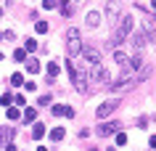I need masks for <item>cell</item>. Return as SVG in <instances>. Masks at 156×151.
I'll use <instances>...</instances> for the list:
<instances>
[{"mask_svg": "<svg viewBox=\"0 0 156 151\" xmlns=\"http://www.w3.org/2000/svg\"><path fill=\"white\" fill-rule=\"evenodd\" d=\"M135 85H138V77H135V72H122V74L116 77V80L108 85V88H111L114 93H127V90H132Z\"/></svg>", "mask_w": 156, "mask_h": 151, "instance_id": "cell-1", "label": "cell"}, {"mask_svg": "<svg viewBox=\"0 0 156 151\" xmlns=\"http://www.w3.org/2000/svg\"><path fill=\"white\" fill-rule=\"evenodd\" d=\"M66 50H69V56H80V50H82V40H80V32L77 29H69L66 32Z\"/></svg>", "mask_w": 156, "mask_h": 151, "instance_id": "cell-2", "label": "cell"}, {"mask_svg": "<svg viewBox=\"0 0 156 151\" xmlns=\"http://www.w3.org/2000/svg\"><path fill=\"white\" fill-rule=\"evenodd\" d=\"M130 29H132V16L124 13V16L119 19V24H116V32H114L116 42H124V40H127V37H130Z\"/></svg>", "mask_w": 156, "mask_h": 151, "instance_id": "cell-3", "label": "cell"}, {"mask_svg": "<svg viewBox=\"0 0 156 151\" xmlns=\"http://www.w3.org/2000/svg\"><path fill=\"white\" fill-rule=\"evenodd\" d=\"M80 53H82V59L87 61L90 67H98V64H101V53H98V48H93V45H82V50H80Z\"/></svg>", "mask_w": 156, "mask_h": 151, "instance_id": "cell-4", "label": "cell"}, {"mask_svg": "<svg viewBox=\"0 0 156 151\" xmlns=\"http://www.w3.org/2000/svg\"><path fill=\"white\" fill-rule=\"evenodd\" d=\"M119 106H122V101H119V98H111V101H106V103H101L95 114H98V119H103V117H108L111 111H116Z\"/></svg>", "mask_w": 156, "mask_h": 151, "instance_id": "cell-5", "label": "cell"}, {"mask_svg": "<svg viewBox=\"0 0 156 151\" xmlns=\"http://www.w3.org/2000/svg\"><path fill=\"white\" fill-rule=\"evenodd\" d=\"M119 130H122V122H103V125H98L95 133H98L101 138H108V135H116Z\"/></svg>", "mask_w": 156, "mask_h": 151, "instance_id": "cell-6", "label": "cell"}, {"mask_svg": "<svg viewBox=\"0 0 156 151\" xmlns=\"http://www.w3.org/2000/svg\"><path fill=\"white\" fill-rule=\"evenodd\" d=\"M13 138H16V130L13 127H0V146L3 143H11Z\"/></svg>", "mask_w": 156, "mask_h": 151, "instance_id": "cell-7", "label": "cell"}, {"mask_svg": "<svg viewBox=\"0 0 156 151\" xmlns=\"http://www.w3.org/2000/svg\"><path fill=\"white\" fill-rule=\"evenodd\" d=\"M53 114H56V117H74V109H72V106H61V103H56V106H53Z\"/></svg>", "mask_w": 156, "mask_h": 151, "instance_id": "cell-8", "label": "cell"}, {"mask_svg": "<svg viewBox=\"0 0 156 151\" xmlns=\"http://www.w3.org/2000/svg\"><path fill=\"white\" fill-rule=\"evenodd\" d=\"M146 37H148V34L143 32V29H140V32L132 37V45H135V50H143V45H146Z\"/></svg>", "mask_w": 156, "mask_h": 151, "instance_id": "cell-9", "label": "cell"}, {"mask_svg": "<svg viewBox=\"0 0 156 151\" xmlns=\"http://www.w3.org/2000/svg\"><path fill=\"white\" fill-rule=\"evenodd\" d=\"M58 72H61V67H58V61H50L48 64V82H53L58 77Z\"/></svg>", "mask_w": 156, "mask_h": 151, "instance_id": "cell-10", "label": "cell"}, {"mask_svg": "<svg viewBox=\"0 0 156 151\" xmlns=\"http://www.w3.org/2000/svg\"><path fill=\"white\" fill-rule=\"evenodd\" d=\"M101 24V13L98 11H90V13H87V27H98Z\"/></svg>", "mask_w": 156, "mask_h": 151, "instance_id": "cell-11", "label": "cell"}, {"mask_svg": "<svg viewBox=\"0 0 156 151\" xmlns=\"http://www.w3.org/2000/svg\"><path fill=\"white\" fill-rule=\"evenodd\" d=\"M27 72H29V74H37V72H40V61L29 59V61H27Z\"/></svg>", "mask_w": 156, "mask_h": 151, "instance_id": "cell-12", "label": "cell"}, {"mask_svg": "<svg viewBox=\"0 0 156 151\" xmlns=\"http://www.w3.org/2000/svg\"><path fill=\"white\" fill-rule=\"evenodd\" d=\"M32 135H34V141H40L42 135H45V125H42V122H37V125L32 127Z\"/></svg>", "mask_w": 156, "mask_h": 151, "instance_id": "cell-13", "label": "cell"}, {"mask_svg": "<svg viewBox=\"0 0 156 151\" xmlns=\"http://www.w3.org/2000/svg\"><path fill=\"white\" fill-rule=\"evenodd\" d=\"M66 69H69V77H72V82L80 77V72H77V67H74V59H69L66 61Z\"/></svg>", "mask_w": 156, "mask_h": 151, "instance_id": "cell-14", "label": "cell"}, {"mask_svg": "<svg viewBox=\"0 0 156 151\" xmlns=\"http://www.w3.org/2000/svg\"><path fill=\"white\" fill-rule=\"evenodd\" d=\"M64 127H56V130H50V141H64Z\"/></svg>", "mask_w": 156, "mask_h": 151, "instance_id": "cell-15", "label": "cell"}, {"mask_svg": "<svg viewBox=\"0 0 156 151\" xmlns=\"http://www.w3.org/2000/svg\"><path fill=\"white\" fill-rule=\"evenodd\" d=\"M61 3V13L64 16H74V11H72V5H69V0H58Z\"/></svg>", "mask_w": 156, "mask_h": 151, "instance_id": "cell-16", "label": "cell"}, {"mask_svg": "<svg viewBox=\"0 0 156 151\" xmlns=\"http://www.w3.org/2000/svg\"><path fill=\"white\" fill-rule=\"evenodd\" d=\"M116 11H119V0H108V5H106V13H108V16H114Z\"/></svg>", "mask_w": 156, "mask_h": 151, "instance_id": "cell-17", "label": "cell"}, {"mask_svg": "<svg viewBox=\"0 0 156 151\" xmlns=\"http://www.w3.org/2000/svg\"><path fill=\"white\" fill-rule=\"evenodd\" d=\"M11 85H13V88H19V85H24V77L19 74V72H13V74H11Z\"/></svg>", "mask_w": 156, "mask_h": 151, "instance_id": "cell-18", "label": "cell"}, {"mask_svg": "<svg viewBox=\"0 0 156 151\" xmlns=\"http://www.w3.org/2000/svg\"><path fill=\"white\" fill-rule=\"evenodd\" d=\"M13 61H27V50L24 48H16V50H13Z\"/></svg>", "mask_w": 156, "mask_h": 151, "instance_id": "cell-19", "label": "cell"}, {"mask_svg": "<svg viewBox=\"0 0 156 151\" xmlns=\"http://www.w3.org/2000/svg\"><path fill=\"white\" fill-rule=\"evenodd\" d=\"M19 117H21V114H19V109L8 106V119H11V122H19Z\"/></svg>", "mask_w": 156, "mask_h": 151, "instance_id": "cell-20", "label": "cell"}, {"mask_svg": "<svg viewBox=\"0 0 156 151\" xmlns=\"http://www.w3.org/2000/svg\"><path fill=\"white\" fill-rule=\"evenodd\" d=\"M0 103H3V106H13V93H5V95L0 98Z\"/></svg>", "mask_w": 156, "mask_h": 151, "instance_id": "cell-21", "label": "cell"}, {"mask_svg": "<svg viewBox=\"0 0 156 151\" xmlns=\"http://www.w3.org/2000/svg\"><path fill=\"white\" fill-rule=\"evenodd\" d=\"M24 119H27V122H34V119H37V111H34V109H27L24 111Z\"/></svg>", "mask_w": 156, "mask_h": 151, "instance_id": "cell-22", "label": "cell"}, {"mask_svg": "<svg viewBox=\"0 0 156 151\" xmlns=\"http://www.w3.org/2000/svg\"><path fill=\"white\" fill-rule=\"evenodd\" d=\"M124 143H127V135L119 130V133H116V146H124Z\"/></svg>", "mask_w": 156, "mask_h": 151, "instance_id": "cell-23", "label": "cell"}, {"mask_svg": "<svg viewBox=\"0 0 156 151\" xmlns=\"http://www.w3.org/2000/svg\"><path fill=\"white\" fill-rule=\"evenodd\" d=\"M24 50H37V40H32V37H29V40H27V45H24Z\"/></svg>", "mask_w": 156, "mask_h": 151, "instance_id": "cell-24", "label": "cell"}, {"mask_svg": "<svg viewBox=\"0 0 156 151\" xmlns=\"http://www.w3.org/2000/svg\"><path fill=\"white\" fill-rule=\"evenodd\" d=\"M37 32H40V34L48 32V21H37Z\"/></svg>", "mask_w": 156, "mask_h": 151, "instance_id": "cell-25", "label": "cell"}, {"mask_svg": "<svg viewBox=\"0 0 156 151\" xmlns=\"http://www.w3.org/2000/svg\"><path fill=\"white\" fill-rule=\"evenodd\" d=\"M42 8L50 11V8H56V0H42Z\"/></svg>", "mask_w": 156, "mask_h": 151, "instance_id": "cell-26", "label": "cell"}, {"mask_svg": "<svg viewBox=\"0 0 156 151\" xmlns=\"http://www.w3.org/2000/svg\"><path fill=\"white\" fill-rule=\"evenodd\" d=\"M50 101H53V98H50V95H42V98H40V101H37V103H40V106H48Z\"/></svg>", "mask_w": 156, "mask_h": 151, "instance_id": "cell-27", "label": "cell"}, {"mask_svg": "<svg viewBox=\"0 0 156 151\" xmlns=\"http://www.w3.org/2000/svg\"><path fill=\"white\" fill-rule=\"evenodd\" d=\"M138 127H143V130H146V127H148V119H146V117H140V119H138Z\"/></svg>", "mask_w": 156, "mask_h": 151, "instance_id": "cell-28", "label": "cell"}, {"mask_svg": "<svg viewBox=\"0 0 156 151\" xmlns=\"http://www.w3.org/2000/svg\"><path fill=\"white\" fill-rule=\"evenodd\" d=\"M148 146H151V149H156V135H151V141H148Z\"/></svg>", "mask_w": 156, "mask_h": 151, "instance_id": "cell-29", "label": "cell"}, {"mask_svg": "<svg viewBox=\"0 0 156 151\" xmlns=\"http://www.w3.org/2000/svg\"><path fill=\"white\" fill-rule=\"evenodd\" d=\"M5 151H16V146L13 143H5Z\"/></svg>", "mask_w": 156, "mask_h": 151, "instance_id": "cell-30", "label": "cell"}, {"mask_svg": "<svg viewBox=\"0 0 156 151\" xmlns=\"http://www.w3.org/2000/svg\"><path fill=\"white\" fill-rule=\"evenodd\" d=\"M37 151H48V149H45V146H40V149H37Z\"/></svg>", "mask_w": 156, "mask_h": 151, "instance_id": "cell-31", "label": "cell"}, {"mask_svg": "<svg viewBox=\"0 0 156 151\" xmlns=\"http://www.w3.org/2000/svg\"><path fill=\"white\" fill-rule=\"evenodd\" d=\"M151 5H154V8H156V0H151Z\"/></svg>", "mask_w": 156, "mask_h": 151, "instance_id": "cell-32", "label": "cell"}, {"mask_svg": "<svg viewBox=\"0 0 156 151\" xmlns=\"http://www.w3.org/2000/svg\"><path fill=\"white\" fill-rule=\"evenodd\" d=\"M0 61H3V53H0Z\"/></svg>", "mask_w": 156, "mask_h": 151, "instance_id": "cell-33", "label": "cell"}, {"mask_svg": "<svg viewBox=\"0 0 156 151\" xmlns=\"http://www.w3.org/2000/svg\"><path fill=\"white\" fill-rule=\"evenodd\" d=\"M0 16H3V8H0Z\"/></svg>", "mask_w": 156, "mask_h": 151, "instance_id": "cell-34", "label": "cell"}, {"mask_svg": "<svg viewBox=\"0 0 156 151\" xmlns=\"http://www.w3.org/2000/svg\"><path fill=\"white\" fill-rule=\"evenodd\" d=\"M90 151H98V149H90Z\"/></svg>", "mask_w": 156, "mask_h": 151, "instance_id": "cell-35", "label": "cell"}, {"mask_svg": "<svg viewBox=\"0 0 156 151\" xmlns=\"http://www.w3.org/2000/svg\"><path fill=\"white\" fill-rule=\"evenodd\" d=\"M0 40H3V37H0Z\"/></svg>", "mask_w": 156, "mask_h": 151, "instance_id": "cell-36", "label": "cell"}, {"mask_svg": "<svg viewBox=\"0 0 156 151\" xmlns=\"http://www.w3.org/2000/svg\"><path fill=\"white\" fill-rule=\"evenodd\" d=\"M77 3H80V0H77Z\"/></svg>", "mask_w": 156, "mask_h": 151, "instance_id": "cell-37", "label": "cell"}]
</instances>
